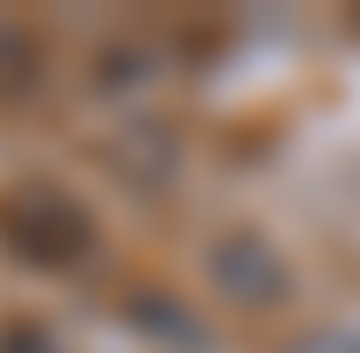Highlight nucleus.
Instances as JSON below:
<instances>
[{"mask_svg":"<svg viewBox=\"0 0 360 353\" xmlns=\"http://www.w3.org/2000/svg\"><path fill=\"white\" fill-rule=\"evenodd\" d=\"M204 275H212V290H227L235 306H274L282 290H290V267H282V252L266 244V235H251V228L212 235Z\"/></svg>","mask_w":360,"mask_h":353,"instance_id":"obj_1","label":"nucleus"},{"mask_svg":"<svg viewBox=\"0 0 360 353\" xmlns=\"http://www.w3.org/2000/svg\"><path fill=\"white\" fill-rule=\"evenodd\" d=\"M141 330H157V337H165V345H180V353H204V345H212V330H188V314L165 306V299H157V306H141Z\"/></svg>","mask_w":360,"mask_h":353,"instance_id":"obj_2","label":"nucleus"},{"mask_svg":"<svg viewBox=\"0 0 360 353\" xmlns=\"http://www.w3.org/2000/svg\"><path fill=\"white\" fill-rule=\"evenodd\" d=\"M282 353H360V330H314V337H297Z\"/></svg>","mask_w":360,"mask_h":353,"instance_id":"obj_3","label":"nucleus"}]
</instances>
